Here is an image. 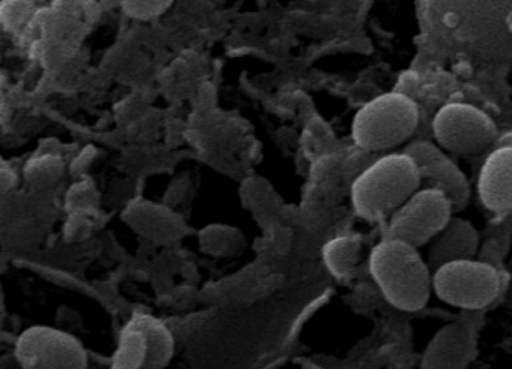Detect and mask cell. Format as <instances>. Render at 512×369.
Returning a JSON list of instances; mask_svg holds the SVG:
<instances>
[{
	"instance_id": "1",
	"label": "cell",
	"mask_w": 512,
	"mask_h": 369,
	"mask_svg": "<svg viewBox=\"0 0 512 369\" xmlns=\"http://www.w3.org/2000/svg\"><path fill=\"white\" fill-rule=\"evenodd\" d=\"M371 278L385 299L401 311H418L433 290V272L418 248L395 239H382L368 258Z\"/></svg>"
},
{
	"instance_id": "2",
	"label": "cell",
	"mask_w": 512,
	"mask_h": 369,
	"mask_svg": "<svg viewBox=\"0 0 512 369\" xmlns=\"http://www.w3.org/2000/svg\"><path fill=\"white\" fill-rule=\"evenodd\" d=\"M421 188L415 161L404 152L389 153L368 165L352 185L353 209L368 221L391 216Z\"/></svg>"
},
{
	"instance_id": "3",
	"label": "cell",
	"mask_w": 512,
	"mask_h": 369,
	"mask_svg": "<svg viewBox=\"0 0 512 369\" xmlns=\"http://www.w3.org/2000/svg\"><path fill=\"white\" fill-rule=\"evenodd\" d=\"M418 120L415 99L401 92L382 93L356 111L352 138L361 149H389L406 141L415 131Z\"/></svg>"
},
{
	"instance_id": "4",
	"label": "cell",
	"mask_w": 512,
	"mask_h": 369,
	"mask_svg": "<svg viewBox=\"0 0 512 369\" xmlns=\"http://www.w3.org/2000/svg\"><path fill=\"white\" fill-rule=\"evenodd\" d=\"M508 275L479 258L451 261L433 272V291L443 302L476 312L505 293Z\"/></svg>"
},
{
	"instance_id": "5",
	"label": "cell",
	"mask_w": 512,
	"mask_h": 369,
	"mask_svg": "<svg viewBox=\"0 0 512 369\" xmlns=\"http://www.w3.org/2000/svg\"><path fill=\"white\" fill-rule=\"evenodd\" d=\"M452 210L454 207L445 192L419 188L389 216L383 239L401 240L419 248L448 224Z\"/></svg>"
},
{
	"instance_id": "6",
	"label": "cell",
	"mask_w": 512,
	"mask_h": 369,
	"mask_svg": "<svg viewBox=\"0 0 512 369\" xmlns=\"http://www.w3.org/2000/svg\"><path fill=\"white\" fill-rule=\"evenodd\" d=\"M433 134L439 146L460 155L482 152L499 138L494 120L467 102H449L440 107L434 114Z\"/></svg>"
},
{
	"instance_id": "7",
	"label": "cell",
	"mask_w": 512,
	"mask_h": 369,
	"mask_svg": "<svg viewBox=\"0 0 512 369\" xmlns=\"http://www.w3.org/2000/svg\"><path fill=\"white\" fill-rule=\"evenodd\" d=\"M16 357L22 369L88 368V353L82 342L56 327L26 329L17 339Z\"/></svg>"
},
{
	"instance_id": "8",
	"label": "cell",
	"mask_w": 512,
	"mask_h": 369,
	"mask_svg": "<svg viewBox=\"0 0 512 369\" xmlns=\"http://www.w3.org/2000/svg\"><path fill=\"white\" fill-rule=\"evenodd\" d=\"M403 152L415 161L421 176V188L445 192L454 210L466 206L470 197L469 180L439 146L431 141L416 140L407 144Z\"/></svg>"
},
{
	"instance_id": "9",
	"label": "cell",
	"mask_w": 512,
	"mask_h": 369,
	"mask_svg": "<svg viewBox=\"0 0 512 369\" xmlns=\"http://www.w3.org/2000/svg\"><path fill=\"white\" fill-rule=\"evenodd\" d=\"M478 326V314L467 312L440 327L422 353L421 369H466L475 356Z\"/></svg>"
},
{
	"instance_id": "10",
	"label": "cell",
	"mask_w": 512,
	"mask_h": 369,
	"mask_svg": "<svg viewBox=\"0 0 512 369\" xmlns=\"http://www.w3.org/2000/svg\"><path fill=\"white\" fill-rule=\"evenodd\" d=\"M121 342L137 369H164L175 351L169 327L149 314H134L122 332Z\"/></svg>"
},
{
	"instance_id": "11",
	"label": "cell",
	"mask_w": 512,
	"mask_h": 369,
	"mask_svg": "<svg viewBox=\"0 0 512 369\" xmlns=\"http://www.w3.org/2000/svg\"><path fill=\"white\" fill-rule=\"evenodd\" d=\"M478 194L491 212L512 213V147H494L482 162Z\"/></svg>"
},
{
	"instance_id": "12",
	"label": "cell",
	"mask_w": 512,
	"mask_h": 369,
	"mask_svg": "<svg viewBox=\"0 0 512 369\" xmlns=\"http://www.w3.org/2000/svg\"><path fill=\"white\" fill-rule=\"evenodd\" d=\"M479 252V234L475 225L460 216H452L448 224L428 242L427 264L431 272L443 264L475 258Z\"/></svg>"
},
{
	"instance_id": "13",
	"label": "cell",
	"mask_w": 512,
	"mask_h": 369,
	"mask_svg": "<svg viewBox=\"0 0 512 369\" xmlns=\"http://www.w3.org/2000/svg\"><path fill=\"white\" fill-rule=\"evenodd\" d=\"M124 221L136 233L154 242H172L184 234L185 225L178 213L152 201H134L124 210Z\"/></svg>"
},
{
	"instance_id": "14",
	"label": "cell",
	"mask_w": 512,
	"mask_h": 369,
	"mask_svg": "<svg viewBox=\"0 0 512 369\" xmlns=\"http://www.w3.org/2000/svg\"><path fill=\"white\" fill-rule=\"evenodd\" d=\"M323 261L335 278L352 275L361 257V240L355 236H338L323 246Z\"/></svg>"
},
{
	"instance_id": "15",
	"label": "cell",
	"mask_w": 512,
	"mask_h": 369,
	"mask_svg": "<svg viewBox=\"0 0 512 369\" xmlns=\"http://www.w3.org/2000/svg\"><path fill=\"white\" fill-rule=\"evenodd\" d=\"M199 243L202 251L212 257H230L244 248L245 237L238 228L214 224L200 231Z\"/></svg>"
},
{
	"instance_id": "16",
	"label": "cell",
	"mask_w": 512,
	"mask_h": 369,
	"mask_svg": "<svg viewBox=\"0 0 512 369\" xmlns=\"http://www.w3.org/2000/svg\"><path fill=\"white\" fill-rule=\"evenodd\" d=\"M98 194L91 182H79L71 186L67 194V206L71 213L86 212L97 203Z\"/></svg>"
},
{
	"instance_id": "17",
	"label": "cell",
	"mask_w": 512,
	"mask_h": 369,
	"mask_svg": "<svg viewBox=\"0 0 512 369\" xmlns=\"http://www.w3.org/2000/svg\"><path fill=\"white\" fill-rule=\"evenodd\" d=\"M172 2H124L122 8L130 17L139 20H152L161 17Z\"/></svg>"
},
{
	"instance_id": "18",
	"label": "cell",
	"mask_w": 512,
	"mask_h": 369,
	"mask_svg": "<svg viewBox=\"0 0 512 369\" xmlns=\"http://www.w3.org/2000/svg\"><path fill=\"white\" fill-rule=\"evenodd\" d=\"M59 167L58 161L52 156H44L38 158L37 161L29 165L28 173L32 180H52L53 177L58 176Z\"/></svg>"
},
{
	"instance_id": "19",
	"label": "cell",
	"mask_w": 512,
	"mask_h": 369,
	"mask_svg": "<svg viewBox=\"0 0 512 369\" xmlns=\"http://www.w3.org/2000/svg\"><path fill=\"white\" fill-rule=\"evenodd\" d=\"M506 275H508V282H506L505 293L502 296L503 305L512 308V257L509 258L506 264Z\"/></svg>"
},
{
	"instance_id": "20",
	"label": "cell",
	"mask_w": 512,
	"mask_h": 369,
	"mask_svg": "<svg viewBox=\"0 0 512 369\" xmlns=\"http://www.w3.org/2000/svg\"><path fill=\"white\" fill-rule=\"evenodd\" d=\"M494 147H512V132L500 135L494 143L493 149Z\"/></svg>"
}]
</instances>
